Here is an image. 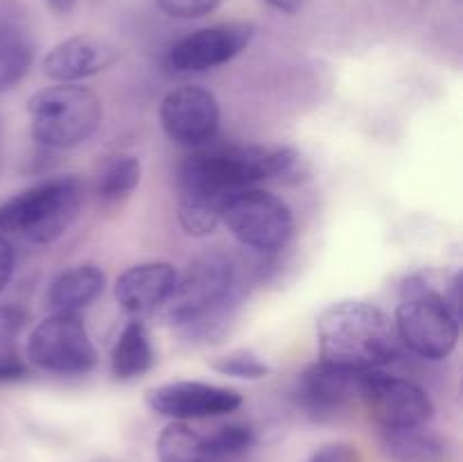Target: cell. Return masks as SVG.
I'll use <instances>...</instances> for the list:
<instances>
[{
  "instance_id": "cell-1",
  "label": "cell",
  "mask_w": 463,
  "mask_h": 462,
  "mask_svg": "<svg viewBox=\"0 0 463 462\" xmlns=\"http://www.w3.org/2000/svg\"><path fill=\"white\" fill-rule=\"evenodd\" d=\"M267 181V148L231 145L202 148L179 168V222L194 238L220 226L226 199L242 188Z\"/></svg>"
},
{
  "instance_id": "cell-2",
  "label": "cell",
  "mask_w": 463,
  "mask_h": 462,
  "mask_svg": "<svg viewBox=\"0 0 463 462\" xmlns=\"http://www.w3.org/2000/svg\"><path fill=\"white\" fill-rule=\"evenodd\" d=\"M401 297L393 322L398 340L428 361L450 356L459 342L461 272H414L401 284Z\"/></svg>"
},
{
  "instance_id": "cell-3",
  "label": "cell",
  "mask_w": 463,
  "mask_h": 462,
  "mask_svg": "<svg viewBox=\"0 0 463 462\" xmlns=\"http://www.w3.org/2000/svg\"><path fill=\"white\" fill-rule=\"evenodd\" d=\"M238 285V267L226 254H202L184 274H176L175 288L156 315L163 324L179 326L188 338L211 342L226 331Z\"/></svg>"
},
{
  "instance_id": "cell-4",
  "label": "cell",
  "mask_w": 463,
  "mask_h": 462,
  "mask_svg": "<svg viewBox=\"0 0 463 462\" xmlns=\"http://www.w3.org/2000/svg\"><path fill=\"white\" fill-rule=\"evenodd\" d=\"M321 361L355 371L389 365L398 356V333L392 317L369 302L346 299L326 308L317 320Z\"/></svg>"
},
{
  "instance_id": "cell-5",
  "label": "cell",
  "mask_w": 463,
  "mask_h": 462,
  "mask_svg": "<svg viewBox=\"0 0 463 462\" xmlns=\"http://www.w3.org/2000/svg\"><path fill=\"white\" fill-rule=\"evenodd\" d=\"M84 184L77 177L41 181L0 204V236L18 234L36 245L61 238L80 216Z\"/></svg>"
},
{
  "instance_id": "cell-6",
  "label": "cell",
  "mask_w": 463,
  "mask_h": 462,
  "mask_svg": "<svg viewBox=\"0 0 463 462\" xmlns=\"http://www.w3.org/2000/svg\"><path fill=\"white\" fill-rule=\"evenodd\" d=\"M32 136L52 149H71L86 143L102 122V100L81 84L41 89L27 102Z\"/></svg>"
},
{
  "instance_id": "cell-7",
  "label": "cell",
  "mask_w": 463,
  "mask_h": 462,
  "mask_svg": "<svg viewBox=\"0 0 463 462\" xmlns=\"http://www.w3.org/2000/svg\"><path fill=\"white\" fill-rule=\"evenodd\" d=\"M222 222L244 247L258 252H279L294 234V216L288 202L253 186L226 199Z\"/></svg>"
},
{
  "instance_id": "cell-8",
  "label": "cell",
  "mask_w": 463,
  "mask_h": 462,
  "mask_svg": "<svg viewBox=\"0 0 463 462\" xmlns=\"http://www.w3.org/2000/svg\"><path fill=\"white\" fill-rule=\"evenodd\" d=\"M27 361L48 374L81 376L98 365V351L80 315L52 313L32 329Z\"/></svg>"
},
{
  "instance_id": "cell-9",
  "label": "cell",
  "mask_w": 463,
  "mask_h": 462,
  "mask_svg": "<svg viewBox=\"0 0 463 462\" xmlns=\"http://www.w3.org/2000/svg\"><path fill=\"white\" fill-rule=\"evenodd\" d=\"M366 371L346 370L319 361L307 367L297 380L294 397L301 410L319 424L342 419L362 397Z\"/></svg>"
},
{
  "instance_id": "cell-10",
  "label": "cell",
  "mask_w": 463,
  "mask_h": 462,
  "mask_svg": "<svg viewBox=\"0 0 463 462\" xmlns=\"http://www.w3.org/2000/svg\"><path fill=\"white\" fill-rule=\"evenodd\" d=\"M360 401H364L380 428H414L434 417L432 397L420 385L380 370L366 371Z\"/></svg>"
},
{
  "instance_id": "cell-11",
  "label": "cell",
  "mask_w": 463,
  "mask_h": 462,
  "mask_svg": "<svg viewBox=\"0 0 463 462\" xmlns=\"http://www.w3.org/2000/svg\"><path fill=\"white\" fill-rule=\"evenodd\" d=\"M161 127L184 148H206L220 130V104L202 86H179L161 102Z\"/></svg>"
},
{
  "instance_id": "cell-12",
  "label": "cell",
  "mask_w": 463,
  "mask_h": 462,
  "mask_svg": "<svg viewBox=\"0 0 463 462\" xmlns=\"http://www.w3.org/2000/svg\"><path fill=\"white\" fill-rule=\"evenodd\" d=\"M256 27L251 23H222L202 27L176 41L167 53V66L176 72H203L224 66L249 48Z\"/></svg>"
},
{
  "instance_id": "cell-13",
  "label": "cell",
  "mask_w": 463,
  "mask_h": 462,
  "mask_svg": "<svg viewBox=\"0 0 463 462\" xmlns=\"http://www.w3.org/2000/svg\"><path fill=\"white\" fill-rule=\"evenodd\" d=\"M145 401L156 415L170 417L172 421H188L235 412L242 406V394L202 380H175L147 390Z\"/></svg>"
},
{
  "instance_id": "cell-14",
  "label": "cell",
  "mask_w": 463,
  "mask_h": 462,
  "mask_svg": "<svg viewBox=\"0 0 463 462\" xmlns=\"http://www.w3.org/2000/svg\"><path fill=\"white\" fill-rule=\"evenodd\" d=\"M176 274L179 272L175 265L165 261L138 263L118 276L113 293L122 311L134 315L136 320L156 315L175 288Z\"/></svg>"
},
{
  "instance_id": "cell-15",
  "label": "cell",
  "mask_w": 463,
  "mask_h": 462,
  "mask_svg": "<svg viewBox=\"0 0 463 462\" xmlns=\"http://www.w3.org/2000/svg\"><path fill=\"white\" fill-rule=\"evenodd\" d=\"M120 53L111 43L95 36H71L54 45L43 59V75L59 84H75V82L93 77L107 71L118 62Z\"/></svg>"
},
{
  "instance_id": "cell-16",
  "label": "cell",
  "mask_w": 463,
  "mask_h": 462,
  "mask_svg": "<svg viewBox=\"0 0 463 462\" xmlns=\"http://www.w3.org/2000/svg\"><path fill=\"white\" fill-rule=\"evenodd\" d=\"M107 276L93 263H81V265L68 267L59 272L48 285L45 293V303L54 313H72L86 311L90 303L98 302L99 294L104 293Z\"/></svg>"
},
{
  "instance_id": "cell-17",
  "label": "cell",
  "mask_w": 463,
  "mask_h": 462,
  "mask_svg": "<svg viewBox=\"0 0 463 462\" xmlns=\"http://www.w3.org/2000/svg\"><path fill=\"white\" fill-rule=\"evenodd\" d=\"M383 447L396 462H446L450 444L425 426L414 428H383Z\"/></svg>"
},
{
  "instance_id": "cell-18",
  "label": "cell",
  "mask_w": 463,
  "mask_h": 462,
  "mask_svg": "<svg viewBox=\"0 0 463 462\" xmlns=\"http://www.w3.org/2000/svg\"><path fill=\"white\" fill-rule=\"evenodd\" d=\"M156 353L147 326L140 320H131L118 335V342L111 351V371L118 380H134L152 370Z\"/></svg>"
},
{
  "instance_id": "cell-19",
  "label": "cell",
  "mask_w": 463,
  "mask_h": 462,
  "mask_svg": "<svg viewBox=\"0 0 463 462\" xmlns=\"http://www.w3.org/2000/svg\"><path fill=\"white\" fill-rule=\"evenodd\" d=\"M34 48L25 32L14 23L0 25V93L16 89L27 75Z\"/></svg>"
},
{
  "instance_id": "cell-20",
  "label": "cell",
  "mask_w": 463,
  "mask_h": 462,
  "mask_svg": "<svg viewBox=\"0 0 463 462\" xmlns=\"http://www.w3.org/2000/svg\"><path fill=\"white\" fill-rule=\"evenodd\" d=\"M156 451L161 462H220L213 456L206 435L190 428L185 421H172L161 430Z\"/></svg>"
},
{
  "instance_id": "cell-21",
  "label": "cell",
  "mask_w": 463,
  "mask_h": 462,
  "mask_svg": "<svg viewBox=\"0 0 463 462\" xmlns=\"http://www.w3.org/2000/svg\"><path fill=\"white\" fill-rule=\"evenodd\" d=\"M140 181V161L129 154H120L104 163L98 179V195L102 202L116 204L129 197Z\"/></svg>"
},
{
  "instance_id": "cell-22",
  "label": "cell",
  "mask_w": 463,
  "mask_h": 462,
  "mask_svg": "<svg viewBox=\"0 0 463 462\" xmlns=\"http://www.w3.org/2000/svg\"><path fill=\"white\" fill-rule=\"evenodd\" d=\"M310 177V163L294 148H271L267 154V181L297 186Z\"/></svg>"
},
{
  "instance_id": "cell-23",
  "label": "cell",
  "mask_w": 463,
  "mask_h": 462,
  "mask_svg": "<svg viewBox=\"0 0 463 462\" xmlns=\"http://www.w3.org/2000/svg\"><path fill=\"white\" fill-rule=\"evenodd\" d=\"M211 370L222 376H233V379L260 380L271 374V367L262 361L251 349H235V351L224 353L211 361Z\"/></svg>"
},
{
  "instance_id": "cell-24",
  "label": "cell",
  "mask_w": 463,
  "mask_h": 462,
  "mask_svg": "<svg viewBox=\"0 0 463 462\" xmlns=\"http://www.w3.org/2000/svg\"><path fill=\"white\" fill-rule=\"evenodd\" d=\"M206 442L211 447L213 456L222 462L224 457L240 456L247 448H251L253 442H256V435H253L251 426L233 421V424H224L213 430L211 435H206Z\"/></svg>"
},
{
  "instance_id": "cell-25",
  "label": "cell",
  "mask_w": 463,
  "mask_h": 462,
  "mask_svg": "<svg viewBox=\"0 0 463 462\" xmlns=\"http://www.w3.org/2000/svg\"><path fill=\"white\" fill-rule=\"evenodd\" d=\"M27 324V311L21 306H0V362L16 356V340Z\"/></svg>"
},
{
  "instance_id": "cell-26",
  "label": "cell",
  "mask_w": 463,
  "mask_h": 462,
  "mask_svg": "<svg viewBox=\"0 0 463 462\" xmlns=\"http://www.w3.org/2000/svg\"><path fill=\"white\" fill-rule=\"evenodd\" d=\"M224 0H156L158 9L172 18H202L215 12Z\"/></svg>"
},
{
  "instance_id": "cell-27",
  "label": "cell",
  "mask_w": 463,
  "mask_h": 462,
  "mask_svg": "<svg viewBox=\"0 0 463 462\" xmlns=\"http://www.w3.org/2000/svg\"><path fill=\"white\" fill-rule=\"evenodd\" d=\"M307 462H362V456L353 444L333 442L317 448Z\"/></svg>"
},
{
  "instance_id": "cell-28",
  "label": "cell",
  "mask_w": 463,
  "mask_h": 462,
  "mask_svg": "<svg viewBox=\"0 0 463 462\" xmlns=\"http://www.w3.org/2000/svg\"><path fill=\"white\" fill-rule=\"evenodd\" d=\"M14 265H16V252H14L12 243L5 236H0V293L12 281Z\"/></svg>"
},
{
  "instance_id": "cell-29",
  "label": "cell",
  "mask_w": 463,
  "mask_h": 462,
  "mask_svg": "<svg viewBox=\"0 0 463 462\" xmlns=\"http://www.w3.org/2000/svg\"><path fill=\"white\" fill-rule=\"evenodd\" d=\"M262 3H267L269 7L279 9L283 14H297L301 9L303 0H262Z\"/></svg>"
},
{
  "instance_id": "cell-30",
  "label": "cell",
  "mask_w": 463,
  "mask_h": 462,
  "mask_svg": "<svg viewBox=\"0 0 463 462\" xmlns=\"http://www.w3.org/2000/svg\"><path fill=\"white\" fill-rule=\"evenodd\" d=\"M48 5V9H52L54 14H71L72 7L77 5V0H43Z\"/></svg>"
}]
</instances>
